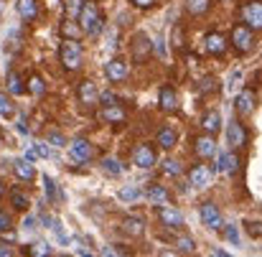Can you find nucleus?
Listing matches in <instances>:
<instances>
[{"mask_svg": "<svg viewBox=\"0 0 262 257\" xmlns=\"http://www.w3.org/2000/svg\"><path fill=\"white\" fill-rule=\"evenodd\" d=\"M77 18H79V26L87 36H99L102 28H104V18H102L94 0H82V8H79Z\"/></svg>", "mask_w": 262, "mask_h": 257, "instance_id": "obj_1", "label": "nucleus"}, {"mask_svg": "<svg viewBox=\"0 0 262 257\" xmlns=\"http://www.w3.org/2000/svg\"><path fill=\"white\" fill-rule=\"evenodd\" d=\"M59 59L64 64L67 72H77L82 67V59H84V51L79 46V38H64L61 41V49H59Z\"/></svg>", "mask_w": 262, "mask_h": 257, "instance_id": "obj_2", "label": "nucleus"}, {"mask_svg": "<svg viewBox=\"0 0 262 257\" xmlns=\"http://www.w3.org/2000/svg\"><path fill=\"white\" fill-rule=\"evenodd\" d=\"M232 46L239 51V54H250L255 49V31L245 23H237L232 28Z\"/></svg>", "mask_w": 262, "mask_h": 257, "instance_id": "obj_3", "label": "nucleus"}, {"mask_svg": "<svg viewBox=\"0 0 262 257\" xmlns=\"http://www.w3.org/2000/svg\"><path fill=\"white\" fill-rule=\"evenodd\" d=\"M133 163H135L138 168H153V166L158 163V153H156V148H153L150 143H140V145H135V151H133Z\"/></svg>", "mask_w": 262, "mask_h": 257, "instance_id": "obj_4", "label": "nucleus"}, {"mask_svg": "<svg viewBox=\"0 0 262 257\" xmlns=\"http://www.w3.org/2000/svg\"><path fill=\"white\" fill-rule=\"evenodd\" d=\"M242 18H245V26H250L252 31H260L262 28V5L260 0H247L242 5Z\"/></svg>", "mask_w": 262, "mask_h": 257, "instance_id": "obj_5", "label": "nucleus"}, {"mask_svg": "<svg viewBox=\"0 0 262 257\" xmlns=\"http://www.w3.org/2000/svg\"><path fill=\"white\" fill-rule=\"evenodd\" d=\"M199 217H201L204 227H209V229H214V232L222 229V214H219V209H216L211 201H204V204L199 206Z\"/></svg>", "mask_w": 262, "mask_h": 257, "instance_id": "obj_6", "label": "nucleus"}, {"mask_svg": "<svg viewBox=\"0 0 262 257\" xmlns=\"http://www.w3.org/2000/svg\"><path fill=\"white\" fill-rule=\"evenodd\" d=\"M69 156L74 158V161H79V163H89L92 158H94V145L84 140V138H77L72 145H69Z\"/></svg>", "mask_w": 262, "mask_h": 257, "instance_id": "obj_7", "label": "nucleus"}, {"mask_svg": "<svg viewBox=\"0 0 262 257\" xmlns=\"http://www.w3.org/2000/svg\"><path fill=\"white\" fill-rule=\"evenodd\" d=\"M211 176H214V168H211V166L196 163V166H191V171H188V181H191V186H196V188H206V186L211 183Z\"/></svg>", "mask_w": 262, "mask_h": 257, "instance_id": "obj_8", "label": "nucleus"}, {"mask_svg": "<svg viewBox=\"0 0 262 257\" xmlns=\"http://www.w3.org/2000/svg\"><path fill=\"white\" fill-rule=\"evenodd\" d=\"M193 151H196V156L199 158H206V161H211L214 156H216V143H214V135H199V138H193Z\"/></svg>", "mask_w": 262, "mask_h": 257, "instance_id": "obj_9", "label": "nucleus"}, {"mask_svg": "<svg viewBox=\"0 0 262 257\" xmlns=\"http://www.w3.org/2000/svg\"><path fill=\"white\" fill-rule=\"evenodd\" d=\"M158 219H161L166 227H171V229L183 227V214H181L176 206H163V204H158Z\"/></svg>", "mask_w": 262, "mask_h": 257, "instance_id": "obj_10", "label": "nucleus"}, {"mask_svg": "<svg viewBox=\"0 0 262 257\" xmlns=\"http://www.w3.org/2000/svg\"><path fill=\"white\" fill-rule=\"evenodd\" d=\"M255 104H257V97H255L252 89H242V92L237 94V99H234V107H237L239 115H252Z\"/></svg>", "mask_w": 262, "mask_h": 257, "instance_id": "obj_11", "label": "nucleus"}, {"mask_svg": "<svg viewBox=\"0 0 262 257\" xmlns=\"http://www.w3.org/2000/svg\"><path fill=\"white\" fill-rule=\"evenodd\" d=\"M227 140H229L232 148H245V143H247V133H245L242 122H237V120L229 122V127H227Z\"/></svg>", "mask_w": 262, "mask_h": 257, "instance_id": "obj_12", "label": "nucleus"}, {"mask_svg": "<svg viewBox=\"0 0 262 257\" xmlns=\"http://www.w3.org/2000/svg\"><path fill=\"white\" fill-rule=\"evenodd\" d=\"M104 74H107L110 82H125V77H127V64H125L122 59H112V61H107Z\"/></svg>", "mask_w": 262, "mask_h": 257, "instance_id": "obj_13", "label": "nucleus"}, {"mask_svg": "<svg viewBox=\"0 0 262 257\" xmlns=\"http://www.w3.org/2000/svg\"><path fill=\"white\" fill-rule=\"evenodd\" d=\"M125 110H122V104H107V107H102V112H99V120L102 122H110V125H120V122H125Z\"/></svg>", "mask_w": 262, "mask_h": 257, "instance_id": "obj_14", "label": "nucleus"}, {"mask_svg": "<svg viewBox=\"0 0 262 257\" xmlns=\"http://www.w3.org/2000/svg\"><path fill=\"white\" fill-rule=\"evenodd\" d=\"M158 104H161V110L163 112H176L178 110V97H176L173 87H161V92H158Z\"/></svg>", "mask_w": 262, "mask_h": 257, "instance_id": "obj_15", "label": "nucleus"}, {"mask_svg": "<svg viewBox=\"0 0 262 257\" xmlns=\"http://www.w3.org/2000/svg\"><path fill=\"white\" fill-rule=\"evenodd\" d=\"M77 97H79L82 104H94L97 97H99V89H97V84L92 79H84L82 84L77 87Z\"/></svg>", "mask_w": 262, "mask_h": 257, "instance_id": "obj_16", "label": "nucleus"}, {"mask_svg": "<svg viewBox=\"0 0 262 257\" xmlns=\"http://www.w3.org/2000/svg\"><path fill=\"white\" fill-rule=\"evenodd\" d=\"M15 8H18V15H20L26 23H33V20L38 18V0H18Z\"/></svg>", "mask_w": 262, "mask_h": 257, "instance_id": "obj_17", "label": "nucleus"}, {"mask_svg": "<svg viewBox=\"0 0 262 257\" xmlns=\"http://www.w3.org/2000/svg\"><path fill=\"white\" fill-rule=\"evenodd\" d=\"M206 51L211 54V56H222L224 51H227V38L222 36V33H209L206 36Z\"/></svg>", "mask_w": 262, "mask_h": 257, "instance_id": "obj_18", "label": "nucleus"}, {"mask_svg": "<svg viewBox=\"0 0 262 257\" xmlns=\"http://www.w3.org/2000/svg\"><path fill=\"white\" fill-rule=\"evenodd\" d=\"M201 127L209 133V135H216L222 130V115L216 110H209L204 117H201Z\"/></svg>", "mask_w": 262, "mask_h": 257, "instance_id": "obj_19", "label": "nucleus"}, {"mask_svg": "<svg viewBox=\"0 0 262 257\" xmlns=\"http://www.w3.org/2000/svg\"><path fill=\"white\" fill-rule=\"evenodd\" d=\"M122 232H125L127 237H143V234H145V222H143L140 217H127V219L122 222Z\"/></svg>", "mask_w": 262, "mask_h": 257, "instance_id": "obj_20", "label": "nucleus"}, {"mask_svg": "<svg viewBox=\"0 0 262 257\" xmlns=\"http://www.w3.org/2000/svg\"><path fill=\"white\" fill-rule=\"evenodd\" d=\"M13 173H15L20 181H28V183L36 178V168H33V163H31V161H26V158H20V161H15V163H13Z\"/></svg>", "mask_w": 262, "mask_h": 257, "instance_id": "obj_21", "label": "nucleus"}, {"mask_svg": "<svg viewBox=\"0 0 262 257\" xmlns=\"http://www.w3.org/2000/svg\"><path fill=\"white\" fill-rule=\"evenodd\" d=\"M150 56V38L145 33L135 36V61H145Z\"/></svg>", "mask_w": 262, "mask_h": 257, "instance_id": "obj_22", "label": "nucleus"}, {"mask_svg": "<svg viewBox=\"0 0 262 257\" xmlns=\"http://www.w3.org/2000/svg\"><path fill=\"white\" fill-rule=\"evenodd\" d=\"M176 143H178V133H176L173 127H161V133H158V148L171 151Z\"/></svg>", "mask_w": 262, "mask_h": 257, "instance_id": "obj_23", "label": "nucleus"}, {"mask_svg": "<svg viewBox=\"0 0 262 257\" xmlns=\"http://www.w3.org/2000/svg\"><path fill=\"white\" fill-rule=\"evenodd\" d=\"M145 196H148L153 204H166V201H168V191H166L161 183H150V186L145 188Z\"/></svg>", "mask_w": 262, "mask_h": 257, "instance_id": "obj_24", "label": "nucleus"}, {"mask_svg": "<svg viewBox=\"0 0 262 257\" xmlns=\"http://www.w3.org/2000/svg\"><path fill=\"white\" fill-rule=\"evenodd\" d=\"M237 168H239L237 153H224V156H219V171L222 173H237Z\"/></svg>", "mask_w": 262, "mask_h": 257, "instance_id": "obj_25", "label": "nucleus"}, {"mask_svg": "<svg viewBox=\"0 0 262 257\" xmlns=\"http://www.w3.org/2000/svg\"><path fill=\"white\" fill-rule=\"evenodd\" d=\"M211 8V0H186V13L188 15H204Z\"/></svg>", "mask_w": 262, "mask_h": 257, "instance_id": "obj_26", "label": "nucleus"}, {"mask_svg": "<svg viewBox=\"0 0 262 257\" xmlns=\"http://www.w3.org/2000/svg\"><path fill=\"white\" fill-rule=\"evenodd\" d=\"M28 92L36 94V97H43L46 94V82H43L41 74H31L28 77Z\"/></svg>", "mask_w": 262, "mask_h": 257, "instance_id": "obj_27", "label": "nucleus"}, {"mask_svg": "<svg viewBox=\"0 0 262 257\" xmlns=\"http://www.w3.org/2000/svg\"><path fill=\"white\" fill-rule=\"evenodd\" d=\"M10 201H13V206L18 209V211H26L28 206H31V201H28V196L20 191V188H13L10 191Z\"/></svg>", "mask_w": 262, "mask_h": 257, "instance_id": "obj_28", "label": "nucleus"}, {"mask_svg": "<svg viewBox=\"0 0 262 257\" xmlns=\"http://www.w3.org/2000/svg\"><path fill=\"white\" fill-rule=\"evenodd\" d=\"M26 255H31V257H49V255H54V250H51L49 245H43V242H36V245L26 247Z\"/></svg>", "mask_w": 262, "mask_h": 257, "instance_id": "obj_29", "label": "nucleus"}, {"mask_svg": "<svg viewBox=\"0 0 262 257\" xmlns=\"http://www.w3.org/2000/svg\"><path fill=\"white\" fill-rule=\"evenodd\" d=\"M199 92L201 94H216L219 92V79L216 77H204L201 84H199Z\"/></svg>", "mask_w": 262, "mask_h": 257, "instance_id": "obj_30", "label": "nucleus"}, {"mask_svg": "<svg viewBox=\"0 0 262 257\" xmlns=\"http://www.w3.org/2000/svg\"><path fill=\"white\" fill-rule=\"evenodd\" d=\"M8 89L13 92V94H23L26 92V87H23V79L15 74V72H8Z\"/></svg>", "mask_w": 262, "mask_h": 257, "instance_id": "obj_31", "label": "nucleus"}, {"mask_svg": "<svg viewBox=\"0 0 262 257\" xmlns=\"http://www.w3.org/2000/svg\"><path fill=\"white\" fill-rule=\"evenodd\" d=\"M43 194H46L49 201H56V196H59L56 183H54V178H49V176H43Z\"/></svg>", "mask_w": 262, "mask_h": 257, "instance_id": "obj_32", "label": "nucleus"}, {"mask_svg": "<svg viewBox=\"0 0 262 257\" xmlns=\"http://www.w3.org/2000/svg\"><path fill=\"white\" fill-rule=\"evenodd\" d=\"M120 199L122 201H138L140 199V188L138 186H125V188H120Z\"/></svg>", "mask_w": 262, "mask_h": 257, "instance_id": "obj_33", "label": "nucleus"}, {"mask_svg": "<svg viewBox=\"0 0 262 257\" xmlns=\"http://www.w3.org/2000/svg\"><path fill=\"white\" fill-rule=\"evenodd\" d=\"M13 115H15L13 102L8 99V94H0V117H13Z\"/></svg>", "mask_w": 262, "mask_h": 257, "instance_id": "obj_34", "label": "nucleus"}, {"mask_svg": "<svg viewBox=\"0 0 262 257\" xmlns=\"http://www.w3.org/2000/svg\"><path fill=\"white\" fill-rule=\"evenodd\" d=\"M102 168L110 173V176H120V173H122V166H120L115 158H104V161H102Z\"/></svg>", "mask_w": 262, "mask_h": 257, "instance_id": "obj_35", "label": "nucleus"}, {"mask_svg": "<svg viewBox=\"0 0 262 257\" xmlns=\"http://www.w3.org/2000/svg\"><path fill=\"white\" fill-rule=\"evenodd\" d=\"M46 138H49V143H51V145H56V148L67 145V138H64L59 130H49V133H46Z\"/></svg>", "mask_w": 262, "mask_h": 257, "instance_id": "obj_36", "label": "nucleus"}, {"mask_svg": "<svg viewBox=\"0 0 262 257\" xmlns=\"http://www.w3.org/2000/svg\"><path fill=\"white\" fill-rule=\"evenodd\" d=\"M222 232H224V237H227L232 245H239V232H237V227H234V224H229V227H224V224H222Z\"/></svg>", "mask_w": 262, "mask_h": 257, "instance_id": "obj_37", "label": "nucleus"}, {"mask_svg": "<svg viewBox=\"0 0 262 257\" xmlns=\"http://www.w3.org/2000/svg\"><path fill=\"white\" fill-rule=\"evenodd\" d=\"M161 171L166 173V176H178V173H181V163H178V161H171V158H168V161L163 163V168H161Z\"/></svg>", "mask_w": 262, "mask_h": 257, "instance_id": "obj_38", "label": "nucleus"}, {"mask_svg": "<svg viewBox=\"0 0 262 257\" xmlns=\"http://www.w3.org/2000/svg\"><path fill=\"white\" fill-rule=\"evenodd\" d=\"M176 247H178V252H193V240L191 237H181L178 242H176Z\"/></svg>", "mask_w": 262, "mask_h": 257, "instance_id": "obj_39", "label": "nucleus"}, {"mask_svg": "<svg viewBox=\"0 0 262 257\" xmlns=\"http://www.w3.org/2000/svg\"><path fill=\"white\" fill-rule=\"evenodd\" d=\"M61 33H64L67 38H79V31H77V26H74V23H69V20L61 26Z\"/></svg>", "mask_w": 262, "mask_h": 257, "instance_id": "obj_40", "label": "nucleus"}, {"mask_svg": "<svg viewBox=\"0 0 262 257\" xmlns=\"http://www.w3.org/2000/svg\"><path fill=\"white\" fill-rule=\"evenodd\" d=\"M33 151H36L38 156H43V158H56V153H54L51 148H46L43 143H36V148H33Z\"/></svg>", "mask_w": 262, "mask_h": 257, "instance_id": "obj_41", "label": "nucleus"}, {"mask_svg": "<svg viewBox=\"0 0 262 257\" xmlns=\"http://www.w3.org/2000/svg\"><path fill=\"white\" fill-rule=\"evenodd\" d=\"M97 99L102 102V107H107V104H117V97H115L112 92H104V94H99Z\"/></svg>", "mask_w": 262, "mask_h": 257, "instance_id": "obj_42", "label": "nucleus"}, {"mask_svg": "<svg viewBox=\"0 0 262 257\" xmlns=\"http://www.w3.org/2000/svg\"><path fill=\"white\" fill-rule=\"evenodd\" d=\"M102 255H130V250H122L120 245H112V247L102 250Z\"/></svg>", "mask_w": 262, "mask_h": 257, "instance_id": "obj_43", "label": "nucleus"}, {"mask_svg": "<svg viewBox=\"0 0 262 257\" xmlns=\"http://www.w3.org/2000/svg\"><path fill=\"white\" fill-rule=\"evenodd\" d=\"M5 229H10V217H8V211L0 209V232H5Z\"/></svg>", "mask_w": 262, "mask_h": 257, "instance_id": "obj_44", "label": "nucleus"}, {"mask_svg": "<svg viewBox=\"0 0 262 257\" xmlns=\"http://www.w3.org/2000/svg\"><path fill=\"white\" fill-rule=\"evenodd\" d=\"M130 3H133L135 8H143V10H145V8H153V5H156V0H130Z\"/></svg>", "mask_w": 262, "mask_h": 257, "instance_id": "obj_45", "label": "nucleus"}, {"mask_svg": "<svg viewBox=\"0 0 262 257\" xmlns=\"http://www.w3.org/2000/svg\"><path fill=\"white\" fill-rule=\"evenodd\" d=\"M79 3H82V0H72V3H67V10H69L72 15H77V13H79V8H82Z\"/></svg>", "mask_w": 262, "mask_h": 257, "instance_id": "obj_46", "label": "nucleus"}, {"mask_svg": "<svg viewBox=\"0 0 262 257\" xmlns=\"http://www.w3.org/2000/svg\"><path fill=\"white\" fill-rule=\"evenodd\" d=\"M247 232H250V234L257 240V237H260V222H255V224L250 222V224H247Z\"/></svg>", "mask_w": 262, "mask_h": 257, "instance_id": "obj_47", "label": "nucleus"}, {"mask_svg": "<svg viewBox=\"0 0 262 257\" xmlns=\"http://www.w3.org/2000/svg\"><path fill=\"white\" fill-rule=\"evenodd\" d=\"M173 44H176V49L183 46V33H181V28H176L173 31Z\"/></svg>", "mask_w": 262, "mask_h": 257, "instance_id": "obj_48", "label": "nucleus"}, {"mask_svg": "<svg viewBox=\"0 0 262 257\" xmlns=\"http://www.w3.org/2000/svg\"><path fill=\"white\" fill-rule=\"evenodd\" d=\"M23 227H26L28 232H33V229H36V219H33V217H26V219H23Z\"/></svg>", "mask_w": 262, "mask_h": 257, "instance_id": "obj_49", "label": "nucleus"}, {"mask_svg": "<svg viewBox=\"0 0 262 257\" xmlns=\"http://www.w3.org/2000/svg\"><path fill=\"white\" fill-rule=\"evenodd\" d=\"M0 234H3V242H15V232L5 229V232H0Z\"/></svg>", "mask_w": 262, "mask_h": 257, "instance_id": "obj_50", "label": "nucleus"}, {"mask_svg": "<svg viewBox=\"0 0 262 257\" xmlns=\"http://www.w3.org/2000/svg\"><path fill=\"white\" fill-rule=\"evenodd\" d=\"M156 51H158L161 56L166 54V46H163V38H158V44H156Z\"/></svg>", "mask_w": 262, "mask_h": 257, "instance_id": "obj_51", "label": "nucleus"}, {"mask_svg": "<svg viewBox=\"0 0 262 257\" xmlns=\"http://www.w3.org/2000/svg\"><path fill=\"white\" fill-rule=\"evenodd\" d=\"M18 133H20V135H28V127H26V120H20V122H18Z\"/></svg>", "mask_w": 262, "mask_h": 257, "instance_id": "obj_52", "label": "nucleus"}, {"mask_svg": "<svg viewBox=\"0 0 262 257\" xmlns=\"http://www.w3.org/2000/svg\"><path fill=\"white\" fill-rule=\"evenodd\" d=\"M13 252H10V247H5V245H0V257H10Z\"/></svg>", "mask_w": 262, "mask_h": 257, "instance_id": "obj_53", "label": "nucleus"}, {"mask_svg": "<svg viewBox=\"0 0 262 257\" xmlns=\"http://www.w3.org/2000/svg\"><path fill=\"white\" fill-rule=\"evenodd\" d=\"M36 158H38V153H36V151H28V153H26V161H31V163H33Z\"/></svg>", "mask_w": 262, "mask_h": 257, "instance_id": "obj_54", "label": "nucleus"}, {"mask_svg": "<svg viewBox=\"0 0 262 257\" xmlns=\"http://www.w3.org/2000/svg\"><path fill=\"white\" fill-rule=\"evenodd\" d=\"M5 196V186H3V181H0V199Z\"/></svg>", "mask_w": 262, "mask_h": 257, "instance_id": "obj_55", "label": "nucleus"}, {"mask_svg": "<svg viewBox=\"0 0 262 257\" xmlns=\"http://www.w3.org/2000/svg\"><path fill=\"white\" fill-rule=\"evenodd\" d=\"M0 10H3V0H0Z\"/></svg>", "mask_w": 262, "mask_h": 257, "instance_id": "obj_56", "label": "nucleus"}]
</instances>
